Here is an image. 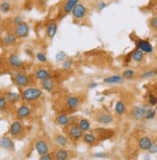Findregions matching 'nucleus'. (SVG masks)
Here are the masks:
<instances>
[{
	"label": "nucleus",
	"instance_id": "nucleus-1",
	"mask_svg": "<svg viewBox=\"0 0 157 160\" xmlns=\"http://www.w3.org/2000/svg\"><path fill=\"white\" fill-rule=\"evenodd\" d=\"M42 95V90L37 87H29L22 92L21 98L26 102H35Z\"/></svg>",
	"mask_w": 157,
	"mask_h": 160
},
{
	"label": "nucleus",
	"instance_id": "nucleus-2",
	"mask_svg": "<svg viewBox=\"0 0 157 160\" xmlns=\"http://www.w3.org/2000/svg\"><path fill=\"white\" fill-rule=\"evenodd\" d=\"M70 13L73 14V18H75V19H83L86 18L87 13H88V10L84 4L78 2L74 6V8L73 9Z\"/></svg>",
	"mask_w": 157,
	"mask_h": 160
},
{
	"label": "nucleus",
	"instance_id": "nucleus-3",
	"mask_svg": "<svg viewBox=\"0 0 157 160\" xmlns=\"http://www.w3.org/2000/svg\"><path fill=\"white\" fill-rule=\"evenodd\" d=\"M29 31H30V29L28 24L25 22H22L16 26L15 35L17 36L18 38H25L29 36Z\"/></svg>",
	"mask_w": 157,
	"mask_h": 160
},
{
	"label": "nucleus",
	"instance_id": "nucleus-4",
	"mask_svg": "<svg viewBox=\"0 0 157 160\" xmlns=\"http://www.w3.org/2000/svg\"><path fill=\"white\" fill-rule=\"evenodd\" d=\"M68 137L73 140V141H76L78 139H80L82 136H83V130L79 128L78 125H71L68 128Z\"/></svg>",
	"mask_w": 157,
	"mask_h": 160
},
{
	"label": "nucleus",
	"instance_id": "nucleus-5",
	"mask_svg": "<svg viewBox=\"0 0 157 160\" xmlns=\"http://www.w3.org/2000/svg\"><path fill=\"white\" fill-rule=\"evenodd\" d=\"M35 148H36L37 152L40 155H44V154L49 153V147H48V145H47V143L45 140H42V139L38 140L35 143Z\"/></svg>",
	"mask_w": 157,
	"mask_h": 160
},
{
	"label": "nucleus",
	"instance_id": "nucleus-6",
	"mask_svg": "<svg viewBox=\"0 0 157 160\" xmlns=\"http://www.w3.org/2000/svg\"><path fill=\"white\" fill-rule=\"evenodd\" d=\"M147 110L148 108L146 107H135L131 111V115L135 120L139 121V120H142L143 118H145Z\"/></svg>",
	"mask_w": 157,
	"mask_h": 160
},
{
	"label": "nucleus",
	"instance_id": "nucleus-7",
	"mask_svg": "<svg viewBox=\"0 0 157 160\" xmlns=\"http://www.w3.org/2000/svg\"><path fill=\"white\" fill-rule=\"evenodd\" d=\"M136 44H137V47L138 49H140L141 51H143L144 53H151L153 51V47L152 45L150 44V43L148 41V40H144V39H139L137 42H136Z\"/></svg>",
	"mask_w": 157,
	"mask_h": 160
},
{
	"label": "nucleus",
	"instance_id": "nucleus-8",
	"mask_svg": "<svg viewBox=\"0 0 157 160\" xmlns=\"http://www.w3.org/2000/svg\"><path fill=\"white\" fill-rule=\"evenodd\" d=\"M22 129H23L22 124L19 121H15L10 127V133L14 137H18L19 135L21 134Z\"/></svg>",
	"mask_w": 157,
	"mask_h": 160
},
{
	"label": "nucleus",
	"instance_id": "nucleus-9",
	"mask_svg": "<svg viewBox=\"0 0 157 160\" xmlns=\"http://www.w3.org/2000/svg\"><path fill=\"white\" fill-rule=\"evenodd\" d=\"M0 148L7 151H14L15 150V144L9 137H1L0 138Z\"/></svg>",
	"mask_w": 157,
	"mask_h": 160
},
{
	"label": "nucleus",
	"instance_id": "nucleus-10",
	"mask_svg": "<svg viewBox=\"0 0 157 160\" xmlns=\"http://www.w3.org/2000/svg\"><path fill=\"white\" fill-rule=\"evenodd\" d=\"M15 82L17 85L20 86V87H25L28 85V83H29V79H28V77L22 73H18L16 76H15Z\"/></svg>",
	"mask_w": 157,
	"mask_h": 160
},
{
	"label": "nucleus",
	"instance_id": "nucleus-11",
	"mask_svg": "<svg viewBox=\"0 0 157 160\" xmlns=\"http://www.w3.org/2000/svg\"><path fill=\"white\" fill-rule=\"evenodd\" d=\"M66 104L69 109H76L80 105V100L76 96H69L67 98Z\"/></svg>",
	"mask_w": 157,
	"mask_h": 160
},
{
	"label": "nucleus",
	"instance_id": "nucleus-12",
	"mask_svg": "<svg viewBox=\"0 0 157 160\" xmlns=\"http://www.w3.org/2000/svg\"><path fill=\"white\" fill-rule=\"evenodd\" d=\"M9 63L14 68H20L23 65V62L18 55L13 54L9 57Z\"/></svg>",
	"mask_w": 157,
	"mask_h": 160
},
{
	"label": "nucleus",
	"instance_id": "nucleus-13",
	"mask_svg": "<svg viewBox=\"0 0 157 160\" xmlns=\"http://www.w3.org/2000/svg\"><path fill=\"white\" fill-rule=\"evenodd\" d=\"M96 121L102 125H109L113 122V117L108 113H100L96 116Z\"/></svg>",
	"mask_w": 157,
	"mask_h": 160
},
{
	"label": "nucleus",
	"instance_id": "nucleus-14",
	"mask_svg": "<svg viewBox=\"0 0 157 160\" xmlns=\"http://www.w3.org/2000/svg\"><path fill=\"white\" fill-rule=\"evenodd\" d=\"M31 114V108L27 106H21L17 110V117L19 119H23L28 117Z\"/></svg>",
	"mask_w": 157,
	"mask_h": 160
},
{
	"label": "nucleus",
	"instance_id": "nucleus-15",
	"mask_svg": "<svg viewBox=\"0 0 157 160\" xmlns=\"http://www.w3.org/2000/svg\"><path fill=\"white\" fill-rule=\"evenodd\" d=\"M138 145H139V148L141 150H144V151H149V149L150 148V146L152 145V141L149 137H142L139 142H138Z\"/></svg>",
	"mask_w": 157,
	"mask_h": 160
},
{
	"label": "nucleus",
	"instance_id": "nucleus-16",
	"mask_svg": "<svg viewBox=\"0 0 157 160\" xmlns=\"http://www.w3.org/2000/svg\"><path fill=\"white\" fill-rule=\"evenodd\" d=\"M41 86H42V88H44L46 91L47 92H52L55 88V82H54V80L51 79L50 77L44 80L41 82Z\"/></svg>",
	"mask_w": 157,
	"mask_h": 160
},
{
	"label": "nucleus",
	"instance_id": "nucleus-17",
	"mask_svg": "<svg viewBox=\"0 0 157 160\" xmlns=\"http://www.w3.org/2000/svg\"><path fill=\"white\" fill-rule=\"evenodd\" d=\"M57 31H58V25L55 22H51L47 25L46 27V36L48 38H53L56 34H57Z\"/></svg>",
	"mask_w": 157,
	"mask_h": 160
},
{
	"label": "nucleus",
	"instance_id": "nucleus-18",
	"mask_svg": "<svg viewBox=\"0 0 157 160\" xmlns=\"http://www.w3.org/2000/svg\"><path fill=\"white\" fill-rule=\"evenodd\" d=\"M79 2V0H67L65 5H64V8H63V12L65 14H68L71 12L73 9L74 8V6Z\"/></svg>",
	"mask_w": 157,
	"mask_h": 160
},
{
	"label": "nucleus",
	"instance_id": "nucleus-19",
	"mask_svg": "<svg viewBox=\"0 0 157 160\" xmlns=\"http://www.w3.org/2000/svg\"><path fill=\"white\" fill-rule=\"evenodd\" d=\"M17 36L16 35H14L12 33H9L7 34L4 38H3V43L5 45H14V44H16V42H17Z\"/></svg>",
	"mask_w": 157,
	"mask_h": 160
},
{
	"label": "nucleus",
	"instance_id": "nucleus-20",
	"mask_svg": "<svg viewBox=\"0 0 157 160\" xmlns=\"http://www.w3.org/2000/svg\"><path fill=\"white\" fill-rule=\"evenodd\" d=\"M35 76H36V78L38 80L44 81V80H46V79L50 77V73H49V71H47L46 69H39L38 71H36Z\"/></svg>",
	"mask_w": 157,
	"mask_h": 160
},
{
	"label": "nucleus",
	"instance_id": "nucleus-21",
	"mask_svg": "<svg viewBox=\"0 0 157 160\" xmlns=\"http://www.w3.org/2000/svg\"><path fill=\"white\" fill-rule=\"evenodd\" d=\"M5 97H6L7 101L11 104H15L20 100V95L18 93H15V92H7L5 94Z\"/></svg>",
	"mask_w": 157,
	"mask_h": 160
},
{
	"label": "nucleus",
	"instance_id": "nucleus-22",
	"mask_svg": "<svg viewBox=\"0 0 157 160\" xmlns=\"http://www.w3.org/2000/svg\"><path fill=\"white\" fill-rule=\"evenodd\" d=\"M56 122H57V124L60 125V126L66 127V126H68L70 120H69V117H68V116H67L66 114H61V115H59V116H57Z\"/></svg>",
	"mask_w": 157,
	"mask_h": 160
},
{
	"label": "nucleus",
	"instance_id": "nucleus-23",
	"mask_svg": "<svg viewBox=\"0 0 157 160\" xmlns=\"http://www.w3.org/2000/svg\"><path fill=\"white\" fill-rule=\"evenodd\" d=\"M68 157H69L68 152L65 149H60L55 153V158L57 160H67L68 159Z\"/></svg>",
	"mask_w": 157,
	"mask_h": 160
},
{
	"label": "nucleus",
	"instance_id": "nucleus-24",
	"mask_svg": "<svg viewBox=\"0 0 157 160\" xmlns=\"http://www.w3.org/2000/svg\"><path fill=\"white\" fill-rule=\"evenodd\" d=\"M123 81V78L121 77V76H111V77H108L106 79H104V82L106 83H122Z\"/></svg>",
	"mask_w": 157,
	"mask_h": 160
},
{
	"label": "nucleus",
	"instance_id": "nucleus-25",
	"mask_svg": "<svg viewBox=\"0 0 157 160\" xmlns=\"http://www.w3.org/2000/svg\"><path fill=\"white\" fill-rule=\"evenodd\" d=\"M55 142H56L57 145H58V146L65 147V146H67V144H68V138L63 134H58L55 138Z\"/></svg>",
	"mask_w": 157,
	"mask_h": 160
},
{
	"label": "nucleus",
	"instance_id": "nucleus-26",
	"mask_svg": "<svg viewBox=\"0 0 157 160\" xmlns=\"http://www.w3.org/2000/svg\"><path fill=\"white\" fill-rule=\"evenodd\" d=\"M78 126H79V128L83 130V132H88V130L90 129V128H91L90 122H89L87 119H85V118H83V119H81V120L79 121Z\"/></svg>",
	"mask_w": 157,
	"mask_h": 160
},
{
	"label": "nucleus",
	"instance_id": "nucleus-27",
	"mask_svg": "<svg viewBox=\"0 0 157 160\" xmlns=\"http://www.w3.org/2000/svg\"><path fill=\"white\" fill-rule=\"evenodd\" d=\"M95 140H96V137L93 133H85V134H83V141L86 144L92 145V144H94L95 142Z\"/></svg>",
	"mask_w": 157,
	"mask_h": 160
},
{
	"label": "nucleus",
	"instance_id": "nucleus-28",
	"mask_svg": "<svg viewBox=\"0 0 157 160\" xmlns=\"http://www.w3.org/2000/svg\"><path fill=\"white\" fill-rule=\"evenodd\" d=\"M143 58H144V52L141 51L140 49H137L136 51L133 52L132 54V60L136 62H142Z\"/></svg>",
	"mask_w": 157,
	"mask_h": 160
},
{
	"label": "nucleus",
	"instance_id": "nucleus-29",
	"mask_svg": "<svg viewBox=\"0 0 157 160\" xmlns=\"http://www.w3.org/2000/svg\"><path fill=\"white\" fill-rule=\"evenodd\" d=\"M115 110H116L117 114H119V115H122L125 112V105L123 102H121V101L118 102L115 107Z\"/></svg>",
	"mask_w": 157,
	"mask_h": 160
},
{
	"label": "nucleus",
	"instance_id": "nucleus-30",
	"mask_svg": "<svg viewBox=\"0 0 157 160\" xmlns=\"http://www.w3.org/2000/svg\"><path fill=\"white\" fill-rule=\"evenodd\" d=\"M0 11L3 13H8L11 11V4L7 1H4L0 4Z\"/></svg>",
	"mask_w": 157,
	"mask_h": 160
},
{
	"label": "nucleus",
	"instance_id": "nucleus-31",
	"mask_svg": "<svg viewBox=\"0 0 157 160\" xmlns=\"http://www.w3.org/2000/svg\"><path fill=\"white\" fill-rule=\"evenodd\" d=\"M63 63H62V68L64 69V70H69L71 67H73V61L71 60H68V59H66L64 62H62Z\"/></svg>",
	"mask_w": 157,
	"mask_h": 160
},
{
	"label": "nucleus",
	"instance_id": "nucleus-32",
	"mask_svg": "<svg viewBox=\"0 0 157 160\" xmlns=\"http://www.w3.org/2000/svg\"><path fill=\"white\" fill-rule=\"evenodd\" d=\"M55 59L57 62H64L67 59V54L64 51H59L58 53L56 54Z\"/></svg>",
	"mask_w": 157,
	"mask_h": 160
},
{
	"label": "nucleus",
	"instance_id": "nucleus-33",
	"mask_svg": "<svg viewBox=\"0 0 157 160\" xmlns=\"http://www.w3.org/2000/svg\"><path fill=\"white\" fill-rule=\"evenodd\" d=\"M7 104H8V101L6 99L5 96H2L0 95V111L1 110H4L7 107Z\"/></svg>",
	"mask_w": 157,
	"mask_h": 160
},
{
	"label": "nucleus",
	"instance_id": "nucleus-34",
	"mask_svg": "<svg viewBox=\"0 0 157 160\" xmlns=\"http://www.w3.org/2000/svg\"><path fill=\"white\" fill-rule=\"evenodd\" d=\"M135 75L134 71L131 70V69H128V70H125L123 73H122V78H125V79H131L133 78Z\"/></svg>",
	"mask_w": 157,
	"mask_h": 160
},
{
	"label": "nucleus",
	"instance_id": "nucleus-35",
	"mask_svg": "<svg viewBox=\"0 0 157 160\" xmlns=\"http://www.w3.org/2000/svg\"><path fill=\"white\" fill-rule=\"evenodd\" d=\"M36 58H37V60H38L40 62L45 63V62H47V58H46V56L44 53H41V52H39V53L37 54Z\"/></svg>",
	"mask_w": 157,
	"mask_h": 160
},
{
	"label": "nucleus",
	"instance_id": "nucleus-36",
	"mask_svg": "<svg viewBox=\"0 0 157 160\" xmlns=\"http://www.w3.org/2000/svg\"><path fill=\"white\" fill-rule=\"evenodd\" d=\"M155 114H156V111L154 109H148L146 112V115H145V118L146 119H152V118H154Z\"/></svg>",
	"mask_w": 157,
	"mask_h": 160
},
{
	"label": "nucleus",
	"instance_id": "nucleus-37",
	"mask_svg": "<svg viewBox=\"0 0 157 160\" xmlns=\"http://www.w3.org/2000/svg\"><path fill=\"white\" fill-rule=\"evenodd\" d=\"M149 26L153 29V30H157V16H155V17L150 18Z\"/></svg>",
	"mask_w": 157,
	"mask_h": 160
},
{
	"label": "nucleus",
	"instance_id": "nucleus-38",
	"mask_svg": "<svg viewBox=\"0 0 157 160\" xmlns=\"http://www.w3.org/2000/svg\"><path fill=\"white\" fill-rule=\"evenodd\" d=\"M22 22H24V21H23V18L20 16H17V17H15V18H13V23L15 24L16 26L20 24V23H22Z\"/></svg>",
	"mask_w": 157,
	"mask_h": 160
},
{
	"label": "nucleus",
	"instance_id": "nucleus-39",
	"mask_svg": "<svg viewBox=\"0 0 157 160\" xmlns=\"http://www.w3.org/2000/svg\"><path fill=\"white\" fill-rule=\"evenodd\" d=\"M108 6V4L104 1H100V2H98L97 5H96V8L98 11H103L106 7Z\"/></svg>",
	"mask_w": 157,
	"mask_h": 160
},
{
	"label": "nucleus",
	"instance_id": "nucleus-40",
	"mask_svg": "<svg viewBox=\"0 0 157 160\" xmlns=\"http://www.w3.org/2000/svg\"><path fill=\"white\" fill-rule=\"evenodd\" d=\"M155 75H156L155 71H148V72H146V73H144V74L142 75V78L147 79V78H149V77H153Z\"/></svg>",
	"mask_w": 157,
	"mask_h": 160
},
{
	"label": "nucleus",
	"instance_id": "nucleus-41",
	"mask_svg": "<svg viewBox=\"0 0 157 160\" xmlns=\"http://www.w3.org/2000/svg\"><path fill=\"white\" fill-rule=\"evenodd\" d=\"M149 105L150 106H155L157 104V98L154 97V96H152V95H150L149 96Z\"/></svg>",
	"mask_w": 157,
	"mask_h": 160
},
{
	"label": "nucleus",
	"instance_id": "nucleus-42",
	"mask_svg": "<svg viewBox=\"0 0 157 160\" xmlns=\"http://www.w3.org/2000/svg\"><path fill=\"white\" fill-rule=\"evenodd\" d=\"M149 151L150 153H157V144L156 143L155 144L152 143V145L150 146V148L149 149Z\"/></svg>",
	"mask_w": 157,
	"mask_h": 160
},
{
	"label": "nucleus",
	"instance_id": "nucleus-43",
	"mask_svg": "<svg viewBox=\"0 0 157 160\" xmlns=\"http://www.w3.org/2000/svg\"><path fill=\"white\" fill-rule=\"evenodd\" d=\"M41 160H51L53 159L52 158V155L49 154V153H46V154H44V155H41Z\"/></svg>",
	"mask_w": 157,
	"mask_h": 160
},
{
	"label": "nucleus",
	"instance_id": "nucleus-44",
	"mask_svg": "<svg viewBox=\"0 0 157 160\" xmlns=\"http://www.w3.org/2000/svg\"><path fill=\"white\" fill-rule=\"evenodd\" d=\"M97 83L96 82H91V83H89V85H88V88L89 89H95V87H97Z\"/></svg>",
	"mask_w": 157,
	"mask_h": 160
},
{
	"label": "nucleus",
	"instance_id": "nucleus-45",
	"mask_svg": "<svg viewBox=\"0 0 157 160\" xmlns=\"http://www.w3.org/2000/svg\"><path fill=\"white\" fill-rule=\"evenodd\" d=\"M95 157H104L105 154H104V153H95Z\"/></svg>",
	"mask_w": 157,
	"mask_h": 160
},
{
	"label": "nucleus",
	"instance_id": "nucleus-46",
	"mask_svg": "<svg viewBox=\"0 0 157 160\" xmlns=\"http://www.w3.org/2000/svg\"><path fill=\"white\" fill-rule=\"evenodd\" d=\"M156 144H157V139H156Z\"/></svg>",
	"mask_w": 157,
	"mask_h": 160
}]
</instances>
